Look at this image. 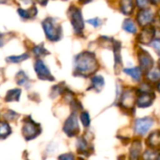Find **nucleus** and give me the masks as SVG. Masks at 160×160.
<instances>
[{"label":"nucleus","mask_w":160,"mask_h":160,"mask_svg":"<svg viewBox=\"0 0 160 160\" xmlns=\"http://www.w3.org/2000/svg\"><path fill=\"white\" fill-rule=\"evenodd\" d=\"M146 4H147V0H138V5L141 8H143L144 6H146Z\"/></svg>","instance_id":"obj_21"},{"label":"nucleus","mask_w":160,"mask_h":160,"mask_svg":"<svg viewBox=\"0 0 160 160\" xmlns=\"http://www.w3.org/2000/svg\"><path fill=\"white\" fill-rule=\"evenodd\" d=\"M95 59L89 53H82L76 59V68L81 72L90 71L95 66Z\"/></svg>","instance_id":"obj_2"},{"label":"nucleus","mask_w":160,"mask_h":160,"mask_svg":"<svg viewBox=\"0 0 160 160\" xmlns=\"http://www.w3.org/2000/svg\"><path fill=\"white\" fill-rule=\"evenodd\" d=\"M121 8H122V11L128 15L132 12L133 10V4H132V1L131 0H122V3H121Z\"/></svg>","instance_id":"obj_8"},{"label":"nucleus","mask_w":160,"mask_h":160,"mask_svg":"<svg viewBox=\"0 0 160 160\" xmlns=\"http://www.w3.org/2000/svg\"><path fill=\"white\" fill-rule=\"evenodd\" d=\"M39 1V3L41 4V5H45L46 3H47V0H38Z\"/></svg>","instance_id":"obj_23"},{"label":"nucleus","mask_w":160,"mask_h":160,"mask_svg":"<svg viewBox=\"0 0 160 160\" xmlns=\"http://www.w3.org/2000/svg\"><path fill=\"white\" fill-rule=\"evenodd\" d=\"M3 43H4V42H3V40H2V38H0V46H2Z\"/></svg>","instance_id":"obj_24"},{"label":"nucleus","mask_w":160,"mask_h":160,"mask_svg":"<svg viewBox=\"0 0 160 160\" xmlns=\"http://www.w3.org/2000/svg\"><path fill=\"white\" fill-rule=\"evenodd\" d=\"M138 19L140 20V22L142 24H145L152 19V12L150 10H145L140 13V15L138 16Z\"/></svg>","instance_id":"obj_9"},{"label":"nucleus","mask_w":160,"mask_h":160,"mask_svg":"<svg viewBox=\"0 0 160 160\" xmlns=\"http://www.w3.org/2000/svg\"><path fill=\"white\" fill-rule=\"evenodd\" d=\"M89 23H91L92 25H94L95 27H98L100 24H101V21L98 18H95V19H91V20H88L87 21Z\"/></svg>","instance_id":"obj_17"},{"label":"nucleus","mask_w":160,"mask_h":160,"mask_svg":"<svg viewBox=\"0 0 160 160\" xmlns=\"http://www.w3.org/2000/svg\"><path fill=\"white\" fill-rule=\"evenodd\" d=\"M18 75H19V76H21V80H20V79H17L18 83H19V84H21V85H24V84L28 82V79H27L26 75H25L23 72H19V73H18Z\"/></svg>","instance_id":"obj_16"},{"label":"nucleus","mask_w":160,"mask_h":160,"mask_svg":"<svg viewBox=\"0 0 160 160\" xmlns=\"http://www.w3.org/2000/svg\"><path fill=\"white\" fill-rule=\"evenodd\" d=\"M88 116H87V114L86 113H84V114H82V121H83V124L85 125V126H87L88 125Z\"/></svg>","instance_id":"obj_20"},{"label":"nucleus","mask_w":160,"mask_h":160,"mask_svg":"<svg viewBox=\"0 0 160 160\" xmlns=\"http://www.w3.org/2000/svg\"><path fill=\"white\" fill-rule=\"evenodd\" d=\"M59 160H74V158L72 155H62L59 157Z\"/></svg>","instance_id":"obj_19"},{"label":"nucleus","mask_w":160,"mask_h":160,"mask_svg":"<svg viewBox=\"0 0 160 160\" xmlns=\"http://www.w3.org/2000/svg\"><path fill=\"white\" fill-rule=\"evenodd\" d=\"M46 52H47V51L44 50L42 46H36V47L34 48V50H33V52H34L36 55H38V56H40V55L45 54Z\"/></svg>","instance_id":"obj_15"},{"label":"nucleus","mask_w":160,"mask_h":160,"mask_svg":"<svg viewBox=\"0 0 160 160\" xmlns=\"http://www.w3.org/2000/svg\"><path fill=\"white\" fill-rule=\"evenodd\" d=\"M153 46H154L155 48H157V49H158V48H159L160 49V41H156V42L154 43Z\"/></svg>","instance_id":"obj_22"},{"label":"nucleus","mask_w":160,"mask_h":160,"mask_svg":"<svg viewBox=\"0 0 160 160\" xmlns=\"http://www.w3.org/2000/svg\"><path fill=\"white\" fill-rule=\"evenodd\" d=\"M20 94H21V91L18 90V89H14V90H11L8 93L7 97H6V99L7 101H14V100H18L19 98H20Z\"/></svg>","instance_id":"obj_11"},{"label":"nucleus","mask_w":160,"mask_h":160,"mask_svg":"<svg viewBox=\"0 0 160 160\" xmlns=\"http://www.w3.org/2000/svg\"><path fill=\"white\" fill-rule=\"evenodd\" d=\"M155 2H158V1H160V0H154Z\"/></svg>","instance_id":"obj_27"},{"label":"nucleus","mask_w":160,"mask_h":160,"mask_svg":"<svg viewBox=\"0 0 160 160\" xmlns=\"http://www.w3.org/2000/svg\"><path fill=\"white\" fill-rule=\"evenodd\" d=\"M35 69L39 77V79L42 80H52V77L51 76V73L48 69V68L45 66V64L41 60H38L35 64Z\"/></svg>","instance_id":"obj_4"},{"label":"nucleus","mask_w":160,"mask_h":160,"mask_svg":"<svg viewBox=\"0 0 160 160\" xmlns=\"http://www.w3.org/2000/svg\"><path fill=\"white\" fill-rule=\"evenodd\" d=\"M10 133V128L8 125L5 123L0 124V138H6Z\"/></svg>","instance_id":"obj_13"},{"label":"nucleus","mask_w":160,"mask_h":160,"mask_svg":"<svg viewBox=\"0 0 160 160\" xmlns=\"http://www.w3.org/2000/svg\"><path fill=\"white\" fill-rule=\"evenodd\" d=\"M28 58V55L27 54H22V55H20V56H10L8 58H7V61L10 62V63H19V62H22L25 59Z\"/></svg>","instance_id":"obj_14"},{"label":"nucleus","mask_w":160,"mask_h":160,"mask_svg":"<svg viewBox=\"0 0 160 160\" xmlns=\"http://www.w3.org/2000/svg\"><path fill=\"white\" fill-rule=\"evenodd\" d=\"M150 126H151V123H147L146 120H144V121H142V120L138 121V124H137V131L139 133H144V132L147 131V129L150 128Z\"/></svg>","instance_id":"obj_10"},{"label":"nucleus","mask_w":160,"mask_h":160,"mask_svg":"<svg viewBox=\"0 0 160 160\" xmlns=\"http://www.w3.org/2000/svg\"><path fill=\"white\" fill-rule=\"evenodd\" d=\"M23 135L26 139H33L38 135V128L37 126L34 125L33 123H28L25 124L23 128H22Z\"/></svg>","instance_id":"obj_6"},{"label":"nucleus","mask_w":160,"mask_h":160,"mask_svg":"<svg viewBox=\"0 0 160 160\" xmlns=\"http://www.w3.org/2000/svg\"><path fill=\"white\" fill-rule=\"evenodd\" d=\"M42 25L48 39L56 41L61 38V26L56 22H54V19L48 18L44 20Z\"/></svg>","instance_id":"obj_1"},{"label":"nucleus","mask_w":160,"mask_h":160,"mask_svg":"<svg viewBox=\"0 0 160 160\" xmlns=\"http://www.w3.org/2000/svg\"><path fill=\"white\" fill-rule=\"evenodd\" d=\"M123 27H124V29H125L126 31H128V32H129V33H132V34L136 33V31H137L134 22H133L132 21H130V20L125 21V22H124V24H123Z\"/></svg>","instance_id":"obj_12"},{"label":"nucleus","mask_w":160,"mask_h":160,"mask_svg":"<svg viewBox=\"0 0 160 160\" xmlns=\"http://www.w3.org/2000/svg\"><path fill=\"white\" fill-rule=\"evenodd\" d=\"M70 18H71V22L74 31L77 34H80L83 30V21H82L81 10L78 8H73V10L70 13Z\"/></svg>","instance_id":"obj_3"},{"label":"nucleus","mask_w":160,"mask_h":160,"mask_svg":"<svg viewBox=\"0 0 160 160\" xmlns=\"http://www.w3.org/2000/svg\"><path fill=\"white\" fill-rule=\"evenodd\" d=\"M64 129H65L66 133L68 134L69 136H72V135L75 134V131L78 130V125H77L76 118L74 116H70L67 120Z\"/></svg>","instance_id":"obj_5"},{"label":"nucleus","mask_w":160,"mask_h":160,"mask_svg":"<svg viewBox=\"0 0 160 160\" xmlns=\"http://www.w3.org/2000/svg\"><path fill=\"white\" fill-rule=\"evenodd\" d=\"M81 1H83V2H88V1H90V0H81Z\"/></svg>","instance_id":"obj_26"},{"label":"nucleus","mask_w":160,"mask_h":160,"mask_svg":"<svg viewBox=\"0 0 160 160\" xmlns=\"http://www.w3.org/2000/svg\"><path fill=\"white\" fill-rule=\"evenodd\" d=\"M4 2H6V0H0V3H4Z\"/></svg>","instance_id":"obj_25"},{"label":"nucleus","mask_w":160,"mask_h":160,"mask_svg":"<svg viewBox=\"0 0 160 160\" xmlns=\"http://www.w3.org/2000/svg\"><path fill=\"white\" fill-rule=\"evenodd\" d=\"M19 14L21 17H22L23 19H31L33 17L36 16V14L38 13V10L35 7H33L31 9L25 10V9H19L18 10Z\"/></svg>","instance_id":"obj_7"},{"label":"nucleus","mask_w":160,"mask_h":160,"mask_svg":"<svg viewBox=\"0 0 160 160\" xmlns=\"http://www.w3.org/2000/svg\"><path fill=\"white\" fill-rule=\"evenodd\" d=\"M127 71L129 72L130 75H132V76H133L134 78H136V79L140 76V75H139V72H138V69H136V68H134V69H128V70L127 69Z\"/></svg>","instance_id":"obj_18"}]
</instances>
